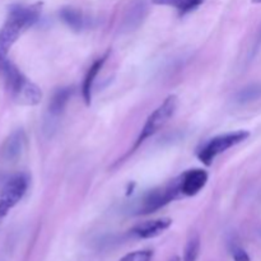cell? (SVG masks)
Segmentation results:
<instances>
[{
    "mask_svg": "<svg viewBox=\"0 0 261 261\" xmlns=\"http://www.w3.org/2000/svg\"><path fill=\"white\" fill-rule=\"evenodd\" d=\"M41 14V5H19L15 4L9 8L7 20L0 28V68L8 60L12 46L17 42L19 36L27 28L32 27Z\"/></svg>",
    "mask_w": 261,
    "mask_h": 261,
    "instance_id": "cell-1",
    "label": "cell"
},
{
    "mask_svg": "<svg viewBox=\"0 0 261 261\" xmlns=\"http://www.w3.org/2000/svg\"><path fill=\"white\" fill-rule=\"evenodd\" d=\"M177 97L175 94L172 96H168L167 98L163 101V103L161 106H158L152 114L148 116L147 121H145L144 126H143L142 132H140L139 137H138L137 142L134 143V147L132 148L130 152H134L137 150L148 138H150L152 135H154L155 133L160 132L163 126L168 122V120L175 115L176 109H177Z\"/></svg>",
    "mask_w": 261,
    "mask_h": 261,
    "instance_id": "cell-2",
    "label": "cell"
},
{
    "mask_svg": "<svg viewBox=\"0 0 261 261\" xmlns=\"http://www.w3.org/2000/svg\"><path fill=\"white\" fill-rule=\"evenodd\" d=\"M250 137V133L247 130H237V132L226 133V134L217 135L212 138L208 142L204 143L198 150V158L205 166H211L213 161L218 157L219 154L226 152L229 148L240 144L244 140Z\"/></svg>",
    "mask_w": 261,
    "mask_h": 261,
    "instance_id": "cell-3",
    "label": "cell"
},
{
    "mask_svg": "<svg viewBox=\"0 0 261 261\" xmlns=\"http://www.w3.org/2000/svg\"><path fill=\"white\" fill-rule=\"evenodd\" d=\"M30 185L25 173H18L5 182L0 190V219L4 218L24 196Z\"/></svg>",
    "mask_w": 261,
    "mask_h": 261,
    "instance_id": "cell-4",
    "label": "cell"
},
{
    "mask_svg": "<svg viewBox=\"0 0 261 261\" xmlns=\"http://www.w3.org/2000/svg\"><path fill=\"white\" fill-rule=\"evenodd\" d=\"M178 196H181V193L180 189H178L177 180H175L168 185L163 186V188L155 189V190L145 194L144 198L139 203V206H138L137 214L140 216V214L154 213L172 200L177 199Z\"/></svg>",
    "mask_w": 261,
    "mask_h": 261,
    "instance_id": "cell-5",
    "label": "cell"
},
{
    "mask_svg": "<svg viewBox=\"0 0 261 261\" xmlns=\"http://www.w3.org/2000/svg\"><path fill=\"white\" fill-rule=\"evenodd\" d=\"M71 94H73V88L71 87H63V88H59L54 92L47 109V117H46L45 126L46 132L55 130V124L58 122L59 117L63 115Z\"/></svg>",
    "mask_w": 261,
    "mask_h": 261,
    "instance_id": "cell-6",
    "label": "cell"
},
{
    "mask_svg": "<svg viewBox=\"0 0 261 261\" xmlns=\"http://www.w3.org/2000/svg\"><path fill=\"white\" fill-rule=\"evenodd\" d=\"M208 181V173L200 168L189 170L177 178L181 196H194L205 186Z\"/></svg>",
    "mask_w": 261,
    "mask_h": 261,
    "instance_id": "cell-7",
    "label": "cell"
},
{
    "mask_svg": "<svg viewBox=\"0 0 261 261\" xmlns=\"http://www.w3.org/2000/svg\"><path fill=\"white\" fill-rule=\"evenodd\" d=\"M25 133L22 129H18L15 132H13L9 137L7 138V140L4 142L2 148V157L3 160L9 161H17L20 155L23 154L25 148Z\"/></svg>",
    "mask_w": 261,
    "mask_h": 261,
    "instance_id": "cell-8",
    "label": "cell"
},
{
    "mask_svg": "<svg viewBox=\"0 0 261 261\" xmlns=\"http://www.w3.org/2000/svg\"><path fill=\"white\" fill-rule=\"evenodd\" d=\"M147 12L148 7L145 0H133L121 23L122 32H132V31L137 30L144 20Z\"/></svg>",
    "mask_w": 261,
    "mask_h": 261,
    "instance_id": "cell-9",
    "label": "cell"
},
{
    "mask_svg": "<svg viewBox=\"0 0 261 261\" xmlns=\"http://www.w3.org/2000/svg\"><path fill=\"white\" fill-rule=\"evenodd\" d=\"M171 224H172V221L170 218H160L154 219V221H148L134 227L132 229V234L138 237V239L143 240L154 239V237L162 234L166 229L170 228Z\"/></svg>",
    "mask_w": 261,
    "mask_h": 261,
    "instance_id": "cell-10",
    "label": "cell"
},
{
    "mask_svg": "<svg viewBox=\"0 0 261 261\" xmlns=\"http://www.w3.org/2000/svg\"><path fill=\"white\" fill-rule=\"evenodd\" d=\"M110 53L105 54L102 58L97 59L91 66H89L88 71H87L86 76H84V81H83V86H82V94H83V98L84 102L87 105H91L92 101V88H93V83L96 81V76L98 75V73L101 71V69L103 68L105 63H106L107 58H109Z\"/></svg>",
    "mask_w": 261,
    "mask_h": 261,
    "instance_id": "cell-11",
    "label": "cell"
},
{
    "mask_svg": "<svg viewBox=\"0 0 261 261\" xmlns=\"http://www.w3.org/2000/svg\"><path fill=\"white\" fill-rule=\"evenodd\" d=\"M41 98H42V92H41L40 87L28 81L24 88L15 97L14 101L19 105H24V106H35V105L40 103Z\"/></svg>",
    "mask_w": 261,
    "mask_h": 261,
    "instance_id": "cell-12",
    "label": "cell"
},
{
    "mask_svg": "<svg viewBox=\"0 0 261 261\" xmlns=\"http://www.w3.org/2000/svg\"><path fill=\"white\" fill-rule=\"evenodd\" d=\"M60 18L68 27H70L73 31H76V32L83 30L87 24L83 13H82L81 10L75 9V8H63V9L60 10Z\"/></svg>",
    "mask_w": 261,
    "mask_h": 261,
    "instance_id": "cell-13",
    "label": "cell"
},
{
    "mask_svg": "<svg viewBox=\"0 0 261 261\" xmlns=\"http://www.w3.org/2000/svg\"><path fill=\"white\" fill-rule=\"evenodd\" d=\"M261 98V83H252L240 89L233 97V101L239 105H246Z\"/></svg>",
    "mask_w": 261,
    "mask_h": 261,
    "instance_id": "cell-14",
    "label": "cell"
},
{
    "mask_svg": "<svg viewBox=\"0 0 261 261\" xmlns=\"http://www.w3.org/2000/svg\"><path fill=\"white\" fill-rule=\"evenodd\" d=\"M152 2L155 5H167V7L176 8L180 14L184 15L195 10L199 5L203 4L204 0H152Z\"/></svg>",
    "mask_w": 261,
    "mask_h": 261,
    "instance_id": "cell-15",
    "label": "cell"
},
{
    "mask_svg": "<svg viewBox=\"0 0 261 261\" xmlns=\"http://www.w3.org/2000/svg\"><path fill=\"white\" fill-rule=\"evenodd\" d=\"M200 252V237L198 233H193L186 242L182 261H196Z\"/></svg>",
    "mask_w": 261,
    "mask_h": 261,
    "instance_id": "cell-16",
    "label": "cell"
},
{
    "mask_svg": "<svg viewBox=\"0 0 261 261\" xmlns=\"http://www.w3.org/2000/svg\"><path fill=\"white\" fill-rule=\"evenodd\" d=\"M153 251L150 250H140V251L130 252L125 255L119 261H152Z\"/></svg>",
    "mask_w": 261,
    "mask_h": 261,
    "instance_id": "cell-17",
    "label": "cell"
},
{
    "mask_svg": "<svg viewBox=\"0 0 261 261\" xmlns=\"http://www.w3.org/2000/svg\"><path fill=\"white\" fill-rule=\"evenodd\" d=\"M231 254L234 261H251L249 254L237 242H232L231 244Z\"/></svg>",
    "mask_w": 261,
    "mask_h": 261,
    "instance_id": "cell-18",
    "label": "cell"
},
{
    "mask_svg": "<svg viewBox=\"0 0 261 261\" xmlns=\"http://www.w3.org/2000/svg\"><path fill=\"white\" fill-rule=\"evenodd\" d=\"M252 3H255V4H261V0H252Z\"/></svg>",
    "mask_w": 261,
    "mask_h": 261,
    "instance_id": "cell-19",
    "label": "cell"
},
{
    "mask_svg": "<svg viewBox=\"0 0 261 261\" xmlns=\"http://www.w3.org/2000/svg\"><path fill=\"white\" fill-rule=\"evenodd\" d=\"M171 261H180V257L175 256V257H173V259H172V260H171Z\"/></svg>",
    "mask_w": 261,
    "mask_h": 261,
    "instance_id": "cell-20",
    "label": "cell"
}]
</instances>
